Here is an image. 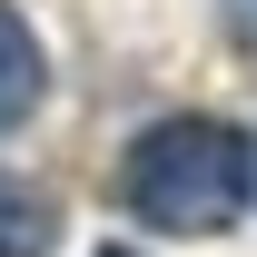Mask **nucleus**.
Here are the masks:
<instances>
[{
  "instance_id": "nucleus-1",
  "label": "nucleus",
  "mask_w": 257,
  "mask_h": 257,
  "mask_svg": "<svg viewBox=\"0 0 257 257\" xmlns=\"http://www.w3.org/2000/svg\"><path fill=\"white\" fill-rule=\"evenodd\" d=\"M247 198H257V139L208 109L149 119L119 159V208L159 237H218V227H237Z\"/></svg>"
},
{
  "instance_id": "nucleus-2",
  "label": "nucleus",
  "mask_w": 257,
  "mask_h": 257,
  "mask_svg": "<svg viewBox=\"0 0 257 257\" xmlns=\"http://www.w3.org/2000/svg\"><path fill=\"white\" fill-rule=\"evenodd\" d=\"M40 89H50V60H40V30L0 0V139L10 128H30V109H40Z\"/></svg>"
},
{
  "instance_id": "nucleus-3",
  "label": "nucleus",
  "mask_w": 257,
  "mask_h": 257,
  "mask_svg": "<svg viewBox=\"0 0 257 257\" xmlns=\"http://www.w3.org/2000/svg\"><path fill=\"white\" fill-rule=\"evenodd\" d=\"M40 227H50V208H40L30 188H0V257H20V247H40Z\"/></svg>"
},
{
  "instance_id": "nucleus-4",
  "label": "nucleus",
  "mask_w": 257,
  "mask_h": 257,
  "mask_svg": "<svg viewBox=\"0 0 257 257\" xmlns=\"http://www.w3.org/2000/svg\"><path fill=\"white\" fill-rule=\"evenodd\" d=\"M218 20H227V40H237V50H257V0H218Z\"/></svg>"
},
{
  "instance_id": "nucleus-5",
  "label": "nucleus",
  "mask_w": 257,
  "mask_h": 257,
  "mask_svg": "<svg viewBox=\"0 0 257 257\" xmlns=\"http://www.w3.org/2000/svg\"><path fill=\"white\" fill-rule=\"evenodd\" d=\"M99 257H128V247H99Z\"/></svg>"
}]
</instances>
